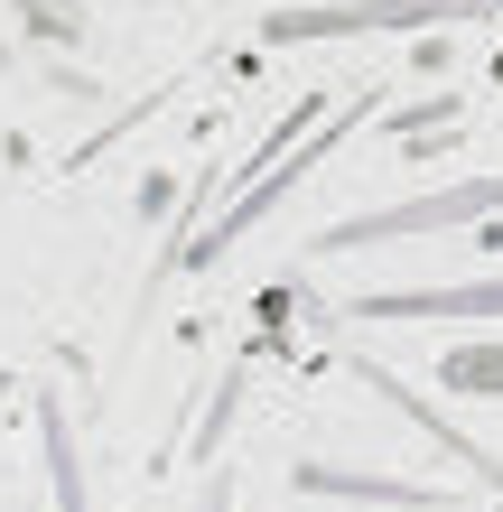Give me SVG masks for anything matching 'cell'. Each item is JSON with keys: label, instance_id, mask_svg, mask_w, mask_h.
<instances>
[{"label": "cell", "instance_id": "obj_3", "mask_svg": "<svg viewBox=\"0 0 503 512\" xmlns=\"http://www.w3.org/2000/svg\"><path fill=\"white\" fill-rule=\"evenodd\" d=\"M345 317H503V280H466V289H382V298H354Z\"/></svg>", "mask_w": 503, "mask_h": 512}, {"label": "cell", "instance_id": "obj_1", "mask_svg": "<svg viewBox=\"0 0 503 512\" xmlns=\"http://www.w3.org/2000/svg\"><path fill=\"white\" fill-rule=\"evenodd\" d=\"M503 205V168L485 177H457V187H438V196H410V205H382V215H354L336 233H317V252H364V243H401V233H448V224H476Z\"/></svg>", "mask_w": 503, "mask_h": 512}, {"label": "cell", "instance_id": "obj_2", "mask_svg": "<svg viewBox=\"0 0 503 512\" xmlns=\"http://www.w3.org/2000/svg\"><path fill=\"white\" fill-rule=\"evenodd\" d=\"M354 112H364V103H354ZM354 112H345V122H327V131H317V140H308V149H299V159H289L280 177H261V187H243V196H233L215 224H205V243H187V261H224V252H233V233H243V224H261V215H271V205H280V196H289V187H299V177H308V168H317V159H327V149H336V140L354 131Z\"/></svg>", "mask_w": 503, "mask_h": 512}, {"label": "cell", "instance_id": "obj_4", "mask_svg": "<svg viewBox=\"0 0 503 512\" xmlns=\"http://www.w3.org/2000/svg\"><path fill=\"white\" fill-rule=\"evenodd\" d=\"M448 391H476V401H503V345H466V354H448Z\"/></svg>", "mask_w": 503, "mask_h": 512}, {"label": "cell", "instance_id": "obj_5", "mask_svg": "<svg viewBox=\"0 0 503 512\" xmlns=\"http://www.w3.org/2000/svg\"><path fill=\"white\" fill-rule=\"evenodd\" d=\"M485 243H494V252H503V224H494V233H485Z\"/></svg>", "mask_w": 503, "mask_h": 512}]
</instances>
